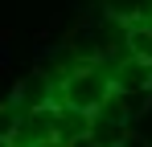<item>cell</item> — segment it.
Instances as JSON below:
<instances>
[{"label":"cell","instance_id":"1","mask_svg":"<svg viewBox=\"0 0 152 147\" xmlns=\"http://www.w3.org/2000/svg\"><path fill=\"white\" fill-rule=\"evenodd\" d=\"M115 94V82H111V66L107 61H70L66 74L53 78V98L62 106H78L86 115H99L103 106Z\"/></svg>","mask_w":152,"mask_h":147},{"label":"cell","instance_id":"2","mask_svg":"<svg viewBox=\"0 0 152 147\" xmlns=\"http://www.w3.org/2000/svg\"><path fill=\"white\" fill-rule=\"evenodd\" d=\"M111 82H115V90H127V94H152V66L119 53L111 61Z\"/></svg>","mask_w":152,"mask_h":147},{"label":"cell","instance_id":"3","mask_svg":"<svg viewBox=\"0 0 152 147\" xmlns=\"http://www.w3.org/2000/svg\"><path fill=\"white\" fill-rule=\"evenodd\" d=\"M91 122H95V115L58 102V110H53V143L66 147V143H74V139H82V135H91Z\"/></svg>","mask_w":152,"mask_h":147},{"label":"cell","instance_id":"4","mask_svg":"<svg viewBox=\"0 0 152 147\" xmlns=\"http://www.w3.org/2000/svg\"><path fill=\"white\" fill-rule=\"evenodd\" d=\"M103 17L115 24H152V0H103Z\"/></svg>","mask_w":152,"mask_h":147},{"label":"cell","instance_id":"5","mask_svg":"<svg viewBox=\"0 0 152 147\" xmlns=\"http://www.w3.org/2000/svg\"><path fill=\"white\" fill-rule=\"evenodd\" d=\"M124 53L152 66V24H127L124 29Z\"/></svg>","mask_w":152,"mask_h":147},{"label":"cell","instance_id":"6","mask_svg":"<svg viewBox=\"0 0 152 147\" xmlns=\"http://www.w3.org/2000/svg\"><path fill=\"white\" fill-rule=\"evenodd\" d=\"M21 122H25V110H21L12 98H8V102H0V139H4V143H17Z\"/></svg>","mask_w":152,"mask_h":147},{"label":"cell","instance_id":"7","mask_svg":"<svg viewBox=\"0 0 152 147\" xmlns=\"http://www.w3.org/2000/svg\"><path fill=\"white\" fill-rule=\"evenodd\" d=\"M66 147H99V143H95L91 135H82V139H74V143H66Z\"/></svg>","mask_w":152,"mask_h":147},{"label":"cell","instance_id":"8","mask_svg":"<svg viewBox=\"0 0 152 147\" xmlns=\"http://www.w3.org/2000/svg\"><path fill=\"white\" fill-rule=\"evenodd\" d=\"M0 147H12V143H4V139H0Z\"/></svg>","mask_w":152,"mask_h":147}]
</instances>
